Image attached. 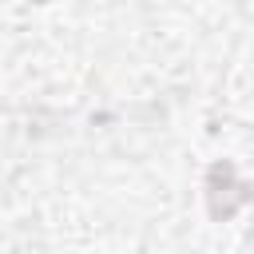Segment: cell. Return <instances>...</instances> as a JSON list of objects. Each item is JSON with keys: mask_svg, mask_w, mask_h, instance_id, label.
<instances>
[{"mask_svg": "<svg viewBox=\"0 0 254 254\" xmlns=\"http://www.w3.org/2000/svg\"><path fill=\"white\" fill-rule=\"evenodd\" d=\"M246 198H250V187H246V179H238L234 163L230 159L210 163V171H206V206H210V218L214 222L234 218L246 206Z\"/></svg>", "mask_w": 254, "mask_h": 254, "instance_id": "cell-1", "label": "cell"}, {"mask_svg": "<svg viewBox=\"0 0 254 254\" xmlns=\"http://www.w3.org/2000/svg\"><path fill=\"white\" fill-rule=\"evenodd\" d=\"M28 4H48V0H28Z\"/></svg>", "mask_w": 254, "mask_h": 254, "instance_id": "cell-2", "label": "cell"}]
</instances>
